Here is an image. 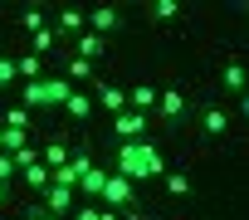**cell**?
<instances>
[{
	"label": "cell",
	"mask_w": 249,
	"mask_h": 220,
	"mask_svg": "<svg viewBox=\"0 0 249 220\" xmlns=\"http://www.w3.org/2000/svg\"><path fill=\"white\" fill-rule=\"evenodd\" d=\"M0 205H10V186H0Z\"/></svg>",
	"instance_id": "31"
},
{
	"label": "cell",
	"mask_w": 249,
	"mask_h": 220,
	"mask_svg": "<svg viewBox=\"0 0 249 220\" xmlns=\"http://www.w3.org/2000/svg\"><path fill=\"white\" fill-rule=\"evenodd\" d=\"M176 15H181L176 0H157V5H152V20H161V25H166V20H176Z\"/></svg>",
	"instance_id": "25"
},
{
	"label": "cell",
	"mask_w": 249,
	"mask_h": 220,
	"mask_svg": "<svg viewBox=\"0 0 249 220\" xmlns=\"http://www.w3.org/2000/svg\"><path fill=\"white\" fill-rule=\"evenodd\" d=\"M103 181H107V166H98V162L88 157V166H83V176H78V191H73V196H88V205H98Z\"/></svg>",
	"instance_id": "9"
},
{
	"label": "cell",
	"mask_w": 249,
	"mask_h": 220,
	"mask_svg": "<svg viewBox=\"0 0 249 220\" xmlns=\"http://www.w3.org/2000/svg\"><path fill=\"white\" fill-rule=\"evenodd\" d=\"M98 220H122V215L117 210H98Z\"/></svg>",
	"instance_id": "30"
},
{
	"label": "cell",
	"mask_w": 249,
	"mask_h": 220,
	"mask_svg": "<svg viewBox=\"0 0 249 220\" xmlns=\"http://www.w3.org/2000/svg\"><path fill=\"white\" fill-rule=\"evenodd\" d=\"M20 181L30 186V196H44V191H49V171H44L39 162H35V166H25V171H20Z\"/></svg>",
	"instance_id": "19"
},
{
	"label": "cell",
	"mask_w": 249,
	"mask_h": 220,
	"mask_svg": "<svg viewBox=\"0 0 249 220\" xmlns=\"http://www.w3.org/2000/svg\"><path fill=\"white\" fill-rule=\"evenodd\" d=\"M69 93H73V88H69L64 78H35V83L20 88V108H25V113H35V108H64Z\"/></svg>",
	"instance_id": "2"
},
{
	"label": "cell",
	"mask_w": 249,
	"mask_h": 220,
	"mask_svg": "<svg viewBox=\"0 0 249 220\" xmlns=\"http://www.w3.org/2000/svg\"><path fill=\"white\" fill-rule=\"evenodd\" d=\"M54 30H59V39L83 35V30H88V25H83V10H59V15H54Z\"/></svg>",
	"instance_id": "14"
},
{
	"label": "cell",
	"mask_w": 249,
	"mask_h": 220,
	"mask_svg": "<svg viewBox=\"0 0 249 220\" xmlns=\"http://www.w3.org/2000/svg\"><path fill=\"white\" fill-rule=\"evenodd\" d=\"M20 220H54V215H49V210H44V205H39V201H30V205H25V215H20Z\"/></svg>",
	"instance_id": "27"
},
{
	"label": "cell",
	"mask_w": 249,
	"mask_h": 220,
	"mask_svg": "<svg viewBox=\"0 0 249 220\" xmlns=\"http://www.w3.org/2000/svg\"><path fill=\"white\" fill-rule=\"evenodd\" d=\"M0 142H5V128H0Z\"/></svg>",
	"instance_id": "32"
},
{
	"label": "cell",
	"mask_w": 249,
	"mask_h": 220,
	"mask_svg": "<svg viewBox=\"0 0 249 220\" xmlns=\"http://www.w3.org/2000/svg\"><path fill=\"white\" fill-rule=\"evenodd\" d=\"M93 108H103L107 118H117V113H127V88H117V83H93Z\"/></svg>",
	"instance_id": "5"
},
{
	"label": "cell",
	"mask_w": 249,
	"mask_h": 220,
	"mask_svg": "<svg viewBox=\"0 0 249 220\" xmlns=\"http://www.w3.org/2000/svg\"><path fill=\"white\" fill-rule=\"evenodd\" d=\"M73 220H98V205H73Z\"/></svg>",
	"instance_id": "29"
},
{
	"label": "cell",
	"mask_w": 249,
	"mask_h": 220,
	"mask_svg": "<svg viewBox=\"0 0 249 220\" xmlns=\"http://www.w3.org/2000/svg\"><path fill=\"white\" fill-rule=\"evenodd\" d=\"M64 162H69V147H64V142H49V147L39 152V166H44V171H59Z\"/></svg>",
	"instance_id": "21"
},
{
	"label": "cell",
	"mask_w": 249,
	"mask_h": 220,
	"mask_svg": "<svg viewBox=\"0 0 249 220\" xmlns=\"http://www.w3.org/2000/svg\"><path fill=\"white\" fill-rule=\"evenodd\" d=\"M220 83H225V93L244 98V64H239V59H225V69H220Z\"/></svg>",
	"instance_id": "15"
},
{
	"label": "cell",
	"mask_w": 249,
	"mask_h": 220,
	"mask_svg": "<svg viewBox=\"0 0 249 220\" xmlns=\"http://www.w3.org/2000/svg\"><path fill=\"white\" fill-rule=\"evenodd\" d=\"M157 113L166 128H181V118L191 113V103H186V88H161L157 93Z\"/></svg>",
	"instance_id": "4"
},
{
	"label": "cell",
	"mask_w": 249,
	"mask_h": 220,
	"mask_svg": "<svg viewBox=\"0 0 249 220\" xmlns=\"http://www.w3.org/2000/svg\"><path fill=\"white\" fill-rule=\"evenodd\" d=\"M112 171L122 176V181H161L166 176V157H161V147L157 142H117V157H112Z\"/></svg>",
	"instance_id": "1"
},
{
	"label": "cell",
	"mask_w": 249,
	"mask_h": 220,
	"mask_svg": "<svg viewBox=\"0 0 249 220\" xmlns=\"http://www.w3.org/2000/svg\"><path fill=\"white\" fill-rule=\"evenodd\" d=\"M0 128H10V132H30V113L15 103V108H5V118H0Z\"/></svg>",
	"instance_id": "23"
},
{
	"label": "cell",
	"mask_w": 249,
	"mask_h": 220,
	"mask_svg": "<svg viewBox=\"0 0 249 220\" xmlns=\"http://www.w3.org/2000/svg\"><path fill=\"white\" fill-rule=\"evenodd\" d=\"M98 201H107V210L137 215V186H132V181H122L117 171H107V181H103V196H98Z\"/></svg>",
	"instance_id": "3"
},
{
	"label": "cell",
	"mask_w": 249,
	"mask_h": 220,
	"mask_svg": "<svg viewBox=\"0 0 249 220\" xmlns=\"http://www.w3.org/2000/svg\"><path fill=\"white\" fill-rule=\"evenodd\" d=\"M10 83H15V59L0 54V88H10Z\"/></svg>",
	"instance_id": "26"
},
{
	"label": "cell",
	"mask_w": 249,
	"mask_h": 220,
	"mask_svg": "<svg viewBox=\"0 0 249 220\" xmlns=\"http://www.w3.org/2000/svg\"><path fill=\"white\" fill-rule=\"evenodd\" d=\"M20 25H25L30 35H39V30H44V5H30V10H20Z\"/></svg>",
	"instance_id": "24"
},
{
	"label": "cell",
	"mask_w": 249,
	"mask_h": 220,
	"mask_svg": "<svg viewBox=\"0 0 249 220\" xmlns=\"http://www.w3.org/2000/svg\"><path fill=\"white\" fill-rule=\"evenodd\" d=\"M157 93H161V88H152V83H142V88H127V108L147 118L152 108H157Z\"/></svg>",
	"instance_id": "13"
},
{
	"label": "cell",
	"mask_w": 249,
	"mask_h": 220,
	"mask_svg": "<svg viewBox=\"0 0 249 220\" xmlns=\"http://www.w3.org/2000/svg\"><path fill=\"white\" fill-rule=\"evenodd\" d=\"M15 78H25V83H35V78H44V64H39L35 54H20V59H15Z\"/></svg>",
	"instance_id": "20"
},
{
	"label": "cell",
	"mask_w": 249,
	"mask_h": 220,
	"mask_svg": "<svg viewBox=\"0 0 249 220\" xmlns=\"http://www.w3.org/2000/svg\"><path fill=\"white\" fill-rule=\"evenodd\" d=\"M200 132H205V137H225V132H230V113H225L220 103H205V108H200Z\"/></svg>",
	"instance_id": "11"
},
{
	"label": "cell",
	"mask_w": 249,
	"mask_h": 220,
	"mask_svg": "<svg viewBox=\"0 0 249 220\" xmlns=\"http://www.w3.org/2000/svg\"><path fill=\"white\" fill-rule=\"evenodd\" d=\"M10 181H15V162L0 152V186H10Z\"/></svg>",
	"instance_id": "28"
},
{
	"label": "cell",
	"mask_w": 249,
	"mask_h": 220,
	"mask_svg": "<svg viewBox=\"0 0 249 220\" xmlns=\"http://www.w3.org/2000/svg\"><path fill=\"white\" fill-rule=\"evenodd\" d=\"M161 181H166V196H171V201H186V196H196V181H191L186 171H166Z\"/></svg>",
	"instance_id": "17"
},
{
	"label": "cell",
	"mask_w": 249,
	"mask_h": 220,
	"mask_svg": "<svg viewBox=\"0 0 249 220\" xmlns=\"http://www.w3.org/2000/svg\"><path fill=\"white\" fill-rule=\"evenodd\" d=\"M64 113H69L73 123H88V118H93V98H88L83 88H73V93H69V103H64Z\"/></svg>",
	"instance_id": "16"
},
{
	"label": "cell",
	"mask_w": 249,
	"mask_h": 220,
	"mask_svg": "<svg viewBox=\"0 0 249 220\" xmlns=\"http://www.w3.org/2000/svg\"><path fill=\"white\" fill-rule=\"evenodd\" d=\"M39 205H44L54 220H64V215H73V191H64V186H49V191L39 196Z\"/></svg>",
	"instance_id": "12"
},
{
	"label": "cell",
	"mask_w": 249,
	"mask_h": 220,
	"mask_svg": "<svg viewBox=\"0 0 249 220\" xmlns=\"http://www.w3.org/2000/svg\"><path fill=\"white\" fill-rule=\"evenodd\" d=\"M54 44H59V30H49V25H44L39 35H30V54H35V59H39V54H49Z\"/></svg>",
	"instance_id": "22"
},
{
	"label": "cell",
	"mask_w": 249,
	"mask_h": 220,
	"mask_svg": "<svg viewBox=\"0 0 249 220\" xmlns=\"http://www.w3.org/2000/svg\"><path fill=\"white\" fill-rule=\"evenodd\" d=\"M112 132H117V142H142V137H147V118L127 108V113L112 118Z\"/></svg>",
	"instance_id": "10"
},
{
	"label": "cell",
	"mask_w": 249,
	"mask_h": 220,
	"mask_svg": "<svg viewBox=\"0 0 249 220\" xmlns=\"http://www.w3.org/2000/svg\"><path fill=\"white\" fill-rule=\"evenodd\" d=\"M69 49H73V59H88V64H93V59H103V54H107V39H103V35H93V30H83V35H73V39H69ZM69 49H64V54H69Z\"/></svg>",
	"instance_id": "7"
},
{
	"label": "cell",
	"mask_w": 249,
	"mask_h": 220,
	"mask_svg": "<svg viewBox=\"0 0 249 220\" xmlns=\"http://www.w3.org/2000/svg\"><path fill=\"white\" fill-rule=\"evenodd\" d=\"M83 25H88L93 35H103V39H107V35L122 25V10H117V5H98V10H83Z\"/></svg>",
	"instance_id": "6"
},
{
	"label": "cell",
	"mask_w": 249,
	"mask_h": 220,
	"mask_svg": "<svg viewBox=\"0 0 249 220\" xmlns=\"http://www.w3.org/2000/svg\"><path fill=\"white\" fill-rule=\"evenodd\" d=\"M83 166H88V152H73L59 171H49V186H64V191H78V176H83Z\"/></svg>",
	"instance_id": "8"
},
{
	"label": "cell",
	"mask_w": 249,
	"mask_h": 220,
	"mask_svg": "<svg viewBox=\"0 0 249 220\" xmlns=\"http://www.w3.org/2000/svg\"><path fill=\"white\" fill-rule=\"evenodd\" d=\"M64 83H69V88H73V83H93V64H88V59H73V54H69V69H64Z\"/></svg>",
	"instance_id": "18"
}]
</instances>
